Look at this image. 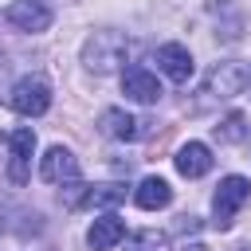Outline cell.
<instances>
[{
  "mask_svg": "<svg viewBox=\"0 0 251 251\" xmlns=\"http://www.w3.org/2000/svg\"><path fill=\"white\" fill-rule=\"evenodd\" d=\"M78 59H82V67L90 75H114L129 59V35L118 31V27H98V31H90L82 39V55Z\"/></svg>",
  "mask_w": 251,
  "mask_h": 251,
  "instance_id": "1",
  "label": "cell"
},
{
  "mask_svg": "<svg viewBox=\"0 0 251 251\" xmlns=\"http://www.w3.org/2000/svg\"><path fill=\"white\" fill-rule=\"evenodd\" d=\"M126 200V184H90V204L94 208H114Z\"/></svg>",
  "mask_w": 251,
  "mask_h": 251,
  "instance_id": "16",
  "label": "cell"
},
{
  "mask_svg": "<svg viewBox=\"0 0 251 251\" xmlns=\"http://www.w3.org/2000/svg\"><path fill=\"white\" fill-rule=\"evenodd\" d=\"M8 106L20 114V118H39L51 110V82L43 75H24L12 82L8 90Z\"/></svg>",
  "mask_w": 251,
  "mask_h": 251,
  "instance_id": "3",
  "label": "cell"
},
{
  "mask_svg": "<svg viewBox=\"0 0 251 251\" xmlns=\"http://www.w3.org/2000/svg\"><path fill=\"white\" fill-rule=\"evenodd\" d=\"M122 94L137 106H157L161 102V78L149 67H122Z\"/></svg>",
  "mask_w": 251,
  "mask_h": 251,
  "instance_id": "7",
  "label": "cell"
},
{
  "mask_svg": "<svg viewBox=\"0 0 251 251\" xmlns=\"http://www.w3.org/2000/svg\"><path fill=\"white\" fill-rule=\"evenodd\" d=\"M122 243H126V251H169V235L157 227H141V231L126 235Z\"/></svg>",
  "mask_w": 251,
  "mask_h": 251,
  "instance_id": "14",
  "label": "cell"
},
{
  "mask_svg": "<svg viewBox=\"0 0 251 251\" xmlns=\"http://www.w3.org/2000/svg\"><path fill=\"white\" fill-rule=\"evenodd\" d=\"M98 129H102L106 137H114V141H137V137H141V122H137L133 114H126L122 106L102 110V114H98Z\"/></svg>",
  "mask_w": 251,
  "mask_h": 251,
  "instance_id": "12",
  "label": "cell"
},
{
  "mask_svg": "<svg viewBox=\"0 0 251 251\" xmlns=\"http://www.w3.org/2000/svg\"><path fill=\"white\" fill-rule=\"evenodd\" d=\"M133 204L145 208V212H157V208H169L173 204V188L165 176H145L137 188H133Z\"/></svg>",
  "mask_w": 251,
  "mask_h": 251,
  "instance_id": "13",
  "label": "cell"
},
{
  "mask_svg": "<svg viewBox=\"0 0 251 251\" xmlns=\"http://www.w3.org/2000/svg\"><path fill=\"white\" fill-rule=\"evenodd\" d=\"M247 82H251V75H247L243 63H235V59L216 63V67L204 75V82H200V110L212 106V102H231L235 94L247 90Z\"/></svg>",
  "mask_w": 251,
  "mask_h": 251,
  "instance_id": "2",
  "label": "cell"
},
{
  "mask_svg": "<svg viewBox=\"0 0 251 251\" xmlns=\"http://www.w3.org/2000/svg\"><path fill=\"white\" fill-rule=\"evenodd\" d=\"M31 157H35V129L16 126L8 133V180L12 184H24L31 176Z\"/></svg>",
  "mask_w": 251,
  "mask_h": 251,
  "instance_id": "5",
  "label": "cell"
},
{
  "mask_svg": "<svg viewBox=\"0 0 251 251\" xmlns=\"http://www.w3.org/2000/svg\"><path fill=\"white\" fill-rule=\"evenodd\" d=\"M247 137V118L235 110V114H227L220 126H216V141L220 145H235V141H243Z\"/></svg>",
  "mask_w": 251,
  "mask_h": 251,
  "instance_id": "15",
  "label": "cell"
},
{
  "mask_svg": "<svg viewBox=\"0 0 251 251\" xmlns=\"http://www.w3.org/2000/svg\"><path fill=\"white\" fill-rule=\"evenodd\" d=\"M247 200H251V180H247V176H239V173L224 176V180L216 184V196H212V216H216V227H220V231H224V227H231L235 212H239Z\"/></svg>",
  "mask_w": 251,
  "mask_h": 251,
  "instance_id": "4",
  "label": "cell"
},
{
  "mask_svg": "<svg viewBox=\"0 0 251 251\" xmlns=\"http://www.w3.org/2000/svg\"><path fill=\"white\" fill-rule=\"evenodd\" d=\"M0 75H4V55H0Z\"/></svg>",
  "mask_w": 251,
  "mask_h": 251,
  "instance_id": "20",
  "label": "cell"
},
{
  "mask_svg": "<svg viewBox=\"0 0 251 251\" xmlns=\"http://www.w3.org/2000/svg\"><path fill=\"white\" fill-rule=\"evenodd\" d=\"M4 16H8V24L16 31H27V35H39V31H47L55 24V12L43 0H12Z\"/></svg>",
  "mask_w": 251,
  "mask_h": 251,
  "instance_id": "8",
  "label": "cell"
},
{
  "mask_svg": "<svg viewBox=\"0 0 251 251\" xmlns=\"http://www.w3.org/2000/svg\"><path fill=\"white\" fill-rule=\"evenodd\" d=\"M184 251H208L204 243H184Z\"/></svg>",
  "mask_w": 251,
  "mask_h": 251,
  "instance_id": "19",
  "label": "cell"
},
{
  "mask_svg": "<svg viewBox=\"0 0 251 251\" xmlns=\"http://www.w3.org/2000/svg\"><path fill=\"white\" fill-rule=\"evenodd\" d=\"M196 227H200L196 216H180V231H196Z\"/></svg>",
  "mask_w": 251,
  "mask_h": 251,
  "instance_id": "18",
  "label": "cell"
},
{
  "mask_svg": "<svg viewBox=\"0 0 251 251\" xmlns=\"http://www.w3.org/2000/svg\"><path fill=\"white\" fill-rule=\"evenodd\" d=\"M153 63H157V71H161L169 82H176V86H184V82L196 75V59H192V51H188L184 43H161L157 55H153Z\"/></svg>",
  "mask_w": 251,
  "mask_h": 251,
  "instance_id": "6",
  "label": "cell"
},
{
  "mask_svg": "<svg viewBox=\"0 0 251 251\" xmlns=\"http://www.w3.org/2000/svg\"><path fill=\"white\" fill-rule=\"evenodd\" d=\"M82 169H78V157L67 149V145H51L43 157H39V180H47V184H67V180H75Z\"/></svg>",
  "mask_w": 251,
  "mask_h": 251,
  "instance_id": "9",
  "label": "cell"
},
{
  "mask_svg": "<svg viewBox=\"0 0 251 251\" xmlns=\"http://www.w3.org/2000/svg\"><path fill=\"white\" fill-rule=\"evenodd\" d=\"M122 239H126V224H122V216H114V212L98 216V220L90 224V231H86V247H90V251H114Z\"/></svg>",
  "mask_w": 251,
  "mask_h": 251,
  "instance_id": "11",
  "label": "cell"
},
{
  "mask_svg": "<svg viewBox=\"0 0 251 251\" xmlns=\"http://www.w3.org/2000/svg\"><path fill=\"white\" fill-rule=\"evenodd\" d=\"M63 204H67L71 212H75V208H82V204H90V184H82L78 176H75V180H67V184H63Z\"/></svg>",
  "mask_w": 251,
  "mask_h": 251,
  "instance_id": "17",
  "label": "cell"
},
{
  "mask_svg": "<svg viewBox=\"0 0 251 251\" xmlns=\"http://www.w3.org/2000/svg\"><path fill=\"white\" fill-rule=\"evenodd\" d=\"M173 165H176V173H180V176H188V180H200V176L212 169V149H208L204 141H184V145L176 149Z\"/></svg>",
  "mask_w": 251,
  "mask_h": 251,
  "instance_id": "10",
  "label": "cell"
},
{
  "mask_svg": "<svg viewBox=\"0 0 251 251\" xmlns=\"http://www.w3.org/2000/svg\"><path fill=\"white\" fill-rule=\"evenodd\" d=\"M247 75H251V71H247Z\"/></svg>",
  "mask_w": 251,
  "mask_h": 251,
  "instance_id": "21",
  "label": "cell"
}]
</instances>
